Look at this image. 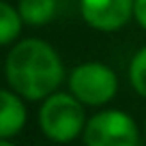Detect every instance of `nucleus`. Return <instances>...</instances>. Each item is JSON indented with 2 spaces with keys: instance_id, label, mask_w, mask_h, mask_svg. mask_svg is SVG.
<instances>
[{
  "instance_id": "f257e3e1",
  "label": "nucleus",
  "mask_w": 146,
  "mask_h": 146,
  "mask_svg": "<svg viewBox=\"0 0 146 146\" xmlns=\"http://www.w3.org/2000/svg\"><path fill=\"white\" fill-rule=\"evenodd\" d=\"M5 78L13 92L26 101H43L60 88L64 64L60 54L43 39L15 41L5 60Z\"/></svg>"
},
{
  "instance_id": "f03ea898",
  "label": "nucleus",
  "mask_w": 146,
  "mask_h": 146,
  "mask_svg": "<svg viewBox=\"0 0 146 146\" xmlns=\"http://www.w3.org/2000/svg\"><path fill=\"white\" fill-rule=\"evenodd\" d=\"M86 125V112L71 92H52L39 108V127L47 140L56 144H71Z\"/></svg>"
},
{
  "instance_id": "7ed1b4c3",
  "label": "nucleus",
  "mask_w": 146,
  "mask_h": 146,
  "mask_svg": "<svg viewBox=\"0 0 146 146\" xmlns=\"http://www.w3.org/2000/svg\"><path fill=\"white\" fill-rule=\"evenodd\" d=\"M69 92L82 105L99 108L105 105L118 92V78L112 67L103 62H82L69 73Z\"/></svg>"
},
{
  "instance_id": "20e7f679",
  "label": "nucleus",
  "mask_w": 146,
  "mask_h": 146,
  "mask_svg": "<svg viewBox=\"0 0 146 146\" xmlns=\"http://www.w3.org/2000/svg\"><path fill=\"white\" fill-rule=\"evenodd\" d=\"M82 140L86 146H137L140 129L123 110H101L86 120Z\"/></svg>"
},
{
  "instance_id": "39448f33",
  "label": "nucleus",
  "mask_w": 146,
  "mask_h": 146,
  "mask_svg": "<svg viewBox=\"0 0 146 146\" xmlns=\"http://www.w3.org/2000/svg\"><path fill=\"white\" fill-rule=\"evenodd\" d=\"M84 22L99 32H114L133 17V0H80Z\"/></svg>"
},
{
  "instance_id": "423d86ee",
  "label": "nucleus",
  "mask_w": 146,
  "mask_h": 146,
  "mask_svg": "<svg viewBox=\"0 0 146 146\" xmlns=\"http://www.w3.org/2000/svg\"><path fill=\"white\" fill-rule=\"evenodd\" d=\"M28 110L24 99L11 88H0V140H11L24 129Z\"/></svg>"
},
{
  "instance_id": "0eeeda50",
  "label": "nucleus",
  "mask_w": 146,
  "mask_h": 146,
  "mask_svg": "<svg viewBox=\"0 0 146 146\" xmlns=\"http://www.w3.org/2000/svg\"><path fill=\"white\" fill-rule=\"evenodd\" d=\"M58 2L56 0H19L17 11L26 26H45L54 19Z\"/></svg>"
},
{
  "instance_id": "6e6552de",
  "label": "nucleus",
  "mask_w": 146,
  "mask_h": 146,
  "mask_svg": "<svg viewBox=\"0 0 146 146\" xmlns=\"http://www.w3.org/2000/svg\"><path fill=\"white\" fill-rule=\"evenodd\" d=\"M22 26L24 22L19 17L17 7L0 0V47L17 41L19 35H22Z\"/></svg>"
},
{
  "instance_id": "1a4fd4ad",
  "label": "nucleus",
  "mask_w": 146,
  "mask_h": 146,
  "mask_svg": "<svg viewBox=\"0 0 146 146\" xmlns=\"http://www.w3.org/2000/svg\"><path fill=\"white\" fill-rule=\"evenodd\" d=\"M129 82H131L133 90L140 97L146 99V45L135 52L129 64Z\"/></svg>"
},
{
  "instance_id": "9d476101",
  "label": "nucleus",
  "mask_w": 146,
  "mask_h": 146,
  "mask_svg": "<svg viewBox=\"0 0 146 146\" xmlns=\"http://www.w3.org/2000/svg\"><path fill=\"white\" fill-rule=\"evenodd\" d=\"M133 17L146 30V0H133Z\"/></svg>"
},
{
  "instance_id": "9b49d317",
  "label": "nucleus",
  "mask_w": 146,
  "mask_h": 146,
  "mask_svg": "<svg viewBox=\"0 0 146 146\" xmlns=\"http://www.w3.org/2000/svg\"><path fill=\"white\" fill-rule=\"evenodd\" d=\"M0 146H15L13 142H9V140H0Z\"/></svg>"
}]
</instances>
